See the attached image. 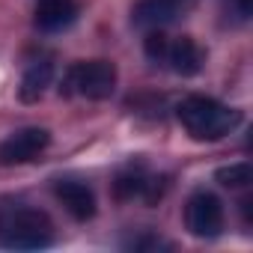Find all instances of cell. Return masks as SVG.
<instances>
[{"label": "cell", "instance_id": "8992f818", "mask_svg": "<svg viewBox=\"0 0 253 253\" xmlns=\"http://www.w3.org/2000/svg\"><path fill=\"white\" fill-rule=\"evenodd\" d=\"M191 6L194 0H137L131 9V21L134 27H143V30H161L179 21Z\"/></svg>", "mask_w": 253, "mask_h": 253}, {"label": "cell", "instance_id": "5b68a950", "mask_svg": "<svg viewBox=\"0 0 253 253\" xmlns=\"http://www.w3.org/2000/svg\"><path fill=\"white\" fill-rule=\"evenodd\" d=\"M185 226L197 238H217L223 229V203L211 191H197L185 206Z\"/></svg>", "mask_w": 253, "mask_h": 253}, {"label": "cell", "instance_id": "277c9868", "mask_svg": "<svg viewBox=\"0 0 253 253\" xmlns=\"http://www.w3.org/2000/svg\"><path fill=\"white\" fill-rule=\"evenodd\" d=\"M51 146V131L30 125V128L12 131L6 140H0V167H18L36 161L45 149Z\"/></svg>", "mask_w": 253, "mask_h": 253}, {"label": "cell", "instance_id": "8fae6325", "mask_svg": "<svg viewBox=\"0 0 253 253\" xmlns=\"http://www.w3.org/2000/svg\"><path fill=\"white\" fill-rule=\"evenodd\" d=\"M217 182H220L223 188L238 191V188H247V185L253 182V170H250V164H247V161H238V164L220 167V170H217Z\"/></svg>", "mask_w": 253, "mask_h": 253}, {"label": "cell", "instance_id": "9c48e42d", "mask_svg": "<svg viewBox=\"0 0 253 253\" xmlns=\"http://www.w3.org/2000/svg\"><path fill=\"white\" fill-rule=\"evenodd\" d=\"M78 18V3L75 0H39L36 6V27L45 33L66 30Z\"/></svg>", "mask_w": 253, "mask_h": 253}, {"label": "cell", "instance_id": "52a82bcc", "mask_svg": "<svg viewBox=\"0 0 253 253\" xmlns=\"http://www.w3.org/2000/svg\"><path fill=\"white\" fill-rule=\"evenodd\" d=\"M54 197L63 203V209L75 220H89L95 214V194H92V188L86 182L60 179V182H54Z\"/></svg>", "mask_w": 253, "mask_h": 253}, {"label": "cell", "instance_id": "7c38bea8", "mask_svg": "<svg viewBox=\"0 0 253 253\" xmlns=\"http://www.w3.org/2000/svg\"><path fill=\"white\" fill-rule=\"evenodd\" d=\"M146 54H149V60H164V54H167V39L161 36V30L146 36Z\"/></svg>", "mask_w": 253, "mask_h": 253}, {"label": "cell", "instance_id": "6da1fadb", "mask_svg": "<svg viewBox=\"0 0 253 253\" xmlns=\"http://www.w3.org/2000/svg\"><path fill=\"white\" fill-rule=\"evenodd\" d=\"M176 113H179L182 128L194 140H206V143L223 140L226 134H232L241 125V110L226 107L209 95H188Z\"/></svg>", "mask_w": 253, "mask_h": 253}, {"label": "cell", "instance_id": "3957f363", "mask_svg": "<svg viewBox=\"0 0 253 253\" xmlns=\"http://www.w3.org/2000/svg\"><path fill=\"white\" fill-rule=\"evenodd\" d=\"M116 81H119V72L110 60H86V63H75L66 72L63 92L81 95L89 101H104L116 92Z\"/></svg>", "mask_w": 253, "mask_h": 253}, {"label": "cell", "instance_id": "7a4b0ae2", "mask_svg": "<svg viewBox=\"0 0 253 253\" xmlns=\"http://www.w3.org/2000/svg\"><path fill=\"white\" fill-rule=\"evenodd\" d=\"M54 244V223L42 209L18 206L0 211V247L9 250H42Z\"/></svg>", "mask_w": 253, "mask_h": 253}, {"label": "cell", "instance_id": "30bf717a", "mask_svg": "<svg viewBox=\"0 0 253 253\" xmlns=\"http://www.w3.org/2000/svg\"><path fill=\"white\" fill-rule=\"evenodd\" d=\"M51 81H54V63H51V60H36V63H30L27 72H24V78H21L18 98H21L24 104L39 101V98L45 95V89L51 86Z\"/></svg>", "mask_w": 253, "mask_h": 253}, {"label": "cell", "instance_id": "ba28073f", "mask_svg": "<svg viewBox=\"0 0 253 253\" xmlns=\"http://www.w3.org/2000/svg\"><path fill=\"white\" fill-rule=\"evenodd\" d=\"M164 63H170V69L182 78H191L203 69L206 63V54L203 48L191 39V36H179L173 42H167V54H164Z\"/></svg>", "mask_w": 253, "mask_h": 253}]
</instances>
